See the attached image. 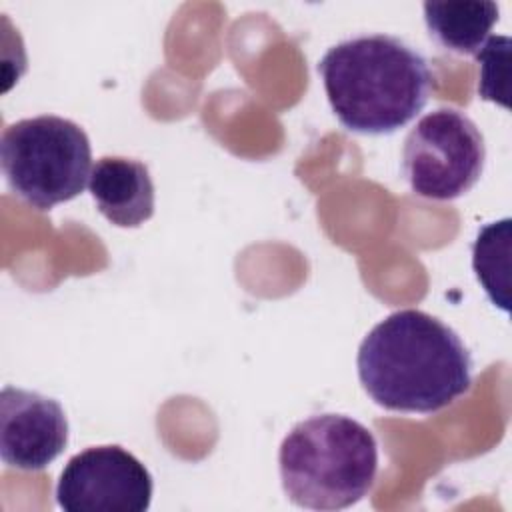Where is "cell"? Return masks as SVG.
I'll list each match as a JSON object with an SVG mask.
<instances>
[{
	"instance_id": "5",
	"label": "cell",
	"mask_w": 512,
	"mask_h": 512,
	"mask_svg": "<svg viewBox=\"0 0 512 512\" xmlns=\"http://www.w3.org/2000/svg\"><path fill=\"white\" fill-rule=\"evenodd\" d=\"M486 144L470 116L456 108H438L422 116L408 132L402 150V174L410 190L426 200H456L480 180Z\"/></svg>"
},
{
	"instance_id": "1",
	"label": "cell",
	"mask_w": 512,
	"mask_h": 512,
	"mask_svg": "<svg viewBox=\"0 0 512 512\" xmlns=\"http://www.w3.org/2000/svg\"><path fill=\"white\" fill-rule=\"evenodd\" d=\"M356 366L368 396L394 412H438L472 384V356L462 338L416 308L378 322L362 340Z\"/></svg>"
},
{
	"instance_id": "4",
	"label": "cell",
	"mask_w": 512,
	"mask_h": 512,
	"mask_svg": "<svg viewBox=\"0 0 512 512\" xmlns=\"http://www.w3.org/2000/svg\"><path fill=\"white\" fill-rule=\"evenodd\" d=\"M0 164L8 188L36 210L76 198L92 172L86 132L72 120L44 114L4 128Z\"/></svg>"
},
{
	"instance_id": "2",
	"label": "cell",
	"mask_w": 512,
	"mask_h": 512,
	"mask_svg": "<svg viewBox=\"0 0 512 512\" xmlns=\"http://www.w3.org/2000/svg\"><path fill=\"white\" fill-rule=\"evenodd\" d=\"M340 124L356 134L384 136L426 106L432 72L426 58L390 34H362L332 46L318 62Z\"/></svg>"
},
{
	"instance_id": "3",
	"label": "cell",
	"mask_w": 512,
	"mask_h": 512,
	"mask_svg": "<svg viewBox=\"0 0 512 512\" xmlns=\"http://www.w3.org/2000/svg\"><path fill=\"white\" fill-rule=\"evenodd\" d=\"M278 466L290 502L310 510H342L372 490L378 444L350 416L316 414L284 436Z\"/></svg>"
},
{
	"instance_id": "8",
	"label": "cell",
	"mask_w": 512,
	"mask_h": 512,
	"mask_svg": "<svg viewBox=\"0 0 512 512\" xmlns=\"http://www.w3.org/2000/svg\"><path fill=\"white\" fill-rule=\"evenodd\" d=\"M88 190L100 214L120 228H136L154 214L148 166L124 156H102L90 172Z\"/></svg>"
},
{
	"instance_id": "10",
	"label": "cell",
	"mask_w": 512,
	"mask_h": 512,
	"mask_svg": "<svg viewBox=\"0 0 512 512\" xmlns=\"http://www.w3.org/2000/svg\"><path fill=\"white\" fill-rule=\"evenodd\" d=\"M508 254H510V218L484 226L472 246V266L494 304L508 310Z\"/></svg>"
},
{
	"instance_id": "9",
	"label": "cell",
	"mask_w": 512,
	"mask_h": 512,
	"mask_svg": "<svg viewBox=\"0 0 512 512\" xmlns=\"http://www.w3.org/2000/svg\"><path fill=\"white\" fill-rule=\"evenodd\" d=\"M500 8L490 0L424 2V22L430 38L454 54H476L498 22Z\"/></svg>"
},
{
	"instance_id": "6",
	"label": "cell",
	"mask_w": 512,
	"mask_h": 512,
	"mask_svg": "<svg viewBox=\"0 0 512 512\" xmlns=\"http://www.w3.org/2000/svg\"><path fill=\"white\" fill-rule=\"evenodd\" d=\"M56 500L66 512H144L152 500V476L122 446H92L66 462Z\"/></svg>"
},
{
	"instance_id": "11",
	"label": "cell",
	"mask_w": 512,
	"mask_h": 512,
	"mask_svg": "<svg viewBox=\"0 0 512 512\" xmlns=\"http://www.w3.org/2000/svg\"><path fill=\"white\" fill-rule=\"evenodd\" d=\"M510 54V40L506 36H490L486 44L476 52V62L480 66L478 94L484 100L498 102L508 108V60L496 66L504 56Z\"/></svg>"
},
{
	"instance_id": "7",
	"label": "cell",
	"mask_w": 512,
	"mask_h": 512,
	"mask_svg": "<svg viewBox=\"0 0 512 512\" xmlns=\"http://www.w3.org/2000/svg\"><path fill=\"white\" fill-rule=\"evenodd\" d=\"M68 444L62 406L32 390L6 386L0 394V456L4 464L36 472L54 462Z\"/></svg>"
}]
</instances>
